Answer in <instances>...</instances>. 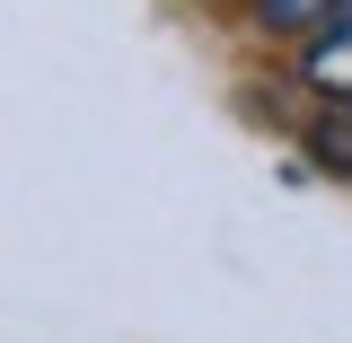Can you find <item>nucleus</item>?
I'll use <instances>...</instances> for the list:
<instances>
[{
  "label": "nucleus",
  "mask_w": 352,
  "mask_h": 343,
  "mask_svg": "<svg viewBox=\"0 0 352 343\" xmlns=\"http://www.w3.org/2000/svg\"><path fill=\"white\" fill-rule=\"evenodd\" d=\"M291 88L317 97V106H352V0L335 27H317V36L291 53Z\"/></svg>",
  "instance_id": "1"
},
{
  "label": "nucleus",
  "mask_w": 352,
  "mask_h": 343,
  "mask_svg": "<svg viewBox=\"0 0 352 343\" xmlns=\"http://www.w3.org/2000/svg\"><path fill=\"white\" fill-rule=\"evenodd\" d=\"M335 18H344V0H247V27L256 36H282V44H308Z\"/></svg>",
  "instance_id": "2"
},
{
  "label": "nucleus",
  "mask_w": 352,
  "mask_h": 343,
  "mask_svg": "<svg viewBox=\"0 0 352 343\" xmlns=\"http://www.w3.org/2000/svg\"><path fill=\"white\" fill-rule=\"evenodd\" d=\"M344 141H352V106H344Z\"/></svg>",
  "instance_id": "3"
}]
</instances>
